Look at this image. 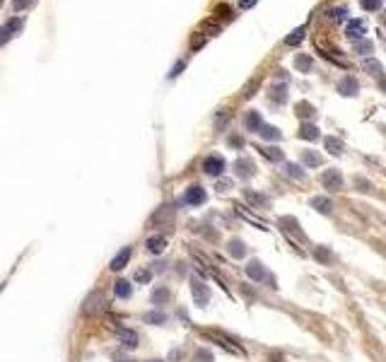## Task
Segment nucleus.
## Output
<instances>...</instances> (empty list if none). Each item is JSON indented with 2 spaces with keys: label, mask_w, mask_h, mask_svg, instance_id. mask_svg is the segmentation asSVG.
Segmentation results:
<instances>
[{
  "label": "nucleus",
  "mask_w": 386,
  "mask_h": 362,
  "mask_svg": "<svg viewBox=\"0 0 386 362\" xmlns=\"http://www.w3.org/2000/svg\"><path fill=\"white\" fill-rule=\"evenodd\" d=\"M225 169H227V162H225V157H220V155H208V157L203 159V172L210 174V176H222Z\"/></svg>",
  "instance_id": "obj_1"
},
{
  "label": "nucleus",
  "mask_w": 386,
  "mask_h": 362,
  "mask_svg": "<svg viewBox=\"0 0 386 362\" xmlns=\"http://www.w3.org/2000/svg\"><path fill=\"white\" fill-rule=\"evenodd\" d=\"M208 201V193H205V189L200 186V184H193L186 189V193H184V203L186 206H191V208H198V206H203Z\"/></svg>",
  "instance_id": "obj_2"
},
{
  "label": "nucleus",
  "mask_w": 386,
  "mask_h": 362,
  "mask_svg": "<svg viewBox=\"0 0 386 362\" xmlns=\"http://www.w3.org/2000/svg\"><path fill=\"white\" fill-rule=\"evenodd\" d=\"M321 186L328 191H343L345 181H343V174L338 169H326L321 174Z\"/></svg>",
  "instance_id": "obj_3"
},
{
  "label": "nucleus",
  "mask_w": 386,
  "mask_h": 362,
  "mask_svg": "<svg viewBox=\"0 0 386 362\" xmlns=\"http://www.w3.org/2000/svg\"><path fill=\"white\" fill-rule=\"evenodd\" d=\"M191 292H193V302H195L198 307H208V302H210V288H208L203 280L193 278V280H191Z\"/></svg>",
  "instance_id": "obj_4"
},
{
  "label": "nucleus",
  "mask_w": 386,
  "mask_h": 362,
  "mask_svg": "<svg viewBox=\"0 0 386 362\" xmlns=\"http://www.w3.org/2000/svg\"><path fill=\"white\" fill-rule=\"evenodd\" d=\"M234 174H237V179H251L254 174H256V167H254V162L249 159V157H239L237 162H234Z\"/></svg>",
  "instance_id": "obj_5"
},
{
  "label": "nucleus",
  "mask_w": 386,
  "mask_h": 362,
  "mask_svg": "<svg viewBox=\"0 0 386 362\" xmlns=\"http://www.w3.org/2000/svg\"><path fill=\"white\" fill-rule=\"evenodd\" d=\"M246 276H249L254 283H263L265 278H270L268 271H265V266H263L258 259H251V261L246 263Z\"/></svg>",
  "instance_id": "obj_6"
},
{
  "label": "nucleus",
  "mask_w": 386,
  "mask_h": 362,
  "mask_svg": "<svg viewBox=\"0 0 386 362\" xmlns=\"http://www.w3.org/2000/svg\"><path fill=\"white\" fill-rule=\"evenodd\" d=\"M365 34H367V22L365 19L348 22V39L350 41H360V39H365Z\"/></svg>",
  "instance_id": "obj_7"
},
{
  "label": "nucleus",
  "mask_w": 386,
  "mask_h": 362,
  "mask_svg": "<svg viewBox=\"0 0 386 362\" xmlns=\"http://www.w3.org/2000/svg\"><path fill=\"white\" fill-rule=\"evenodd\" d=\"M357 89H360V85H357V80H355L352 75H345V77L338 80V92H340L343 97H355Z\"/></svg>",
  "instance_id": "obj_8"
},
{
  "label": "nucleus",
  "mask_w": 386,
  "mask_h": 362,
  "mask_svg": "<svg viewBox=\"0 0 386 362\" xmlns=\"http://www.w3.org/2000/svg\"><path fill=\"white\" fill-rule=\"evenodd\" d=\"M299 138H302V140H309V143H316V140L321 138L319 126H316V123H309V121H302V126H299Z\"/></svg>",
  "instance_id": "obj_9"
},
{
  "label": "nucleus",
  "mask_w": 386,
  "mask_h": 362,
  "mask_svg": "<svg viewBox=\"0 0 386 362\" xmlns=\"http://www.w3.org/2000/svg\"><path fill=\"white\" fill-rule=\"evenodd\" d=\"M145 246H147L150 254H162V251L167 249V237H164V234H152V237L145 241Z\"/></svg>",
  "instance_id": "obj_10"
},
{
  "label": "nucleus",
  "mask_w": 386,
  "mask_h": 362,
  "mask_svg": "<svg viewBox=\"0 0 386 362\" xmlns=\"http://www.w3.org/2000/svg\"><path fill=\"white\" fill-rule=\"evenodd\" d=\"M312 259H314L316 263H321V266H328V263L333 261V251H331L328 246H321V244H319V246L312 249Z\"/></svg>",
  "instance_id": "obj_11"
},
{
  "label": "nucleus",
  "mask_w": 386,
  "mask_h": 362,
  "mask_svg": "<svg viewBox=\"0 0 386 362\" xmlns=\"http://www.w3.org/2000/svg\"><path fill=\"white\" fill-rule=\"evenodd\" d=\"M116 333H119V341H121L126 348H135V345H138V333H135L133 328L119 326V328H116Z\"/></svg>",
  "instance_id": "obj_12"
},
{
  "label": "nucleus",
  "mask_w": 386,
  "mask_h": 362,
  "mask_svg": "<svg viewBox=\"0 0 386 362\" xmlns=\"http://www.w3.org/2000/svg\"><path fill=\"white\" fill-rule=\"evenodd\" d=\"M130 254H133V251H130V246L121 249V251L111 259V266H109V268H111V271H121V268H126V263L130 261Z\"/></svg>",
  "instance_id": "obj_13"
},
{
  "label": "nucleus",
  "mask_w": 386,
  "mask_h": 362,
  "mask_svg": "<svg viewBox=\"0 0 386 362\" xmlns=\"http://www.w3.org/2000/svg\"><path fill=\"white\" fill-rule=\"evenodd\" d=\"M362 68L369 72V75H374L379 82L384 80V68H382V63H379L377 58H365V61H362Z\"/></svg>",
  "instance_id": "obj_14"
},
{
  "label": "nucleus",
  "mask_w": 386,
  "mask_h": 362,
  "mask_svg": "<svg viewBox=\"0 0 386 362\" xmlns=\"http://www.w3.org/2000/svg\"><path fill=\"white\" fill-rule=\"evenodd\" d=\"M244 126H246V131L258 133V131H261V126H263L261 114H258V111H246V116H244Z\"/></svg>",
  "instance_id": "obj_15"
},
{
  "label": "nucleus",
  "mask_w": 386,
  "mask_h": 362,
  "mask_svg": "<svg viewBox=\"0 0 386 362\" xmlns=\"http://www.w3.org/2000/svg\"><path fill=\"white\" fill-rule=\"evenodd\" d=\"M244 198L254 206V208H268L270 206V198L265 193H254V191H244Z\"/></svg>",
  "instance_id": "obj_16"
},
{
  "label": "nucleus",
  "mask_w": 386,
  "mask_h": 362,
  "mask_svg": "<svg viewBox=\"0 0 386 362\" xmlns=\"http://www.w3.org/2000/svg\"><path fill=\"white\" fill-rule=\"evenodd\" d=\"M309 203H312V208L319 210L321 215H328V213L333 210V203H331V198H326V196H314Z\"/></svg>",
  "instance_id": "obj_17"
},
{
  "label": "nucleus",
  "mask_w": 386,
  "mask_h": 362,
  "mask_svg": "<svg viewBox=\"0 0 386 362\" xmlns=\"http://www.w3.org/2000/svg\"><path fill=\"white\" fill-rule=\"evenodd\" d=\"M282 172H285L287 176L297 179V181H304V179H307V172H304L299 164H295V162H285V164H282Z\"/></svg>",
  "instance_id": "obj_18"
},
{
  "label": "nucleus",
  "mask_w": 386,
  "mask_h": 362,
  "mask_svg": "<svg viewBox=\"0 0 386 362\" xmlns=\"http://www.w3.org/2000/svg\"><path fill=\"white\" fill-rule=\"evenodd\" d=\"M280 224H282V229H285V232H295L302 241H307V237H304V232L299 229V222H297L295 217H280Z\"/></svg>",
  "instance_id": "obj_19"
},
{
  "label": "nucleus",
  "mask_w": 386,
  "mask_h": 362,
  "mask_svg": "<svg viewBox=\"0 0 386 362\" xmlns=\"http://www.w3.org/2000/svg\"><path fill=\"white\" fill-rule=\"evenodd\" d=\"M258 152L268 159V162H282V150L280 147H273V145H265V147H258Z\"/></svg>",
  "instance_id": "obj_20"
},
{
  "label": "nucleus",
  "mask_w": 386,
  "mask_h": 362,
  "mask_svg": "<svg viewBox=\"0 0 386 362\" xmlns=\"http://www.w3.org/2000/svg\"><path fill=\"white\" fill-rule=\"evenodd\" d=\"M102 304H104V297H102L99 292H94V294H89V297H87V302H85L82 311H85V314H92L94 309H102Z\"/></svg>",
  "instance_id": "obj_21"
},
{
  "label": "nucleus",
  "mask_w": 386,
  "mask_h": 362,
  "mask_svg": "<svg viewBox=\"0 0 386 362\" xmlns=\"http://www.w3.org/2000/svg\"><path fill=\"white\" fill-rule=\"evenodd\" d=\"M326 17H328L333 24H340V22L348 17V7H345V5H335V7H331V10L326 12Z\"/></svg>",
  "instance_id": "obj_22"
},
{
  "label": "nucleus",
  "mask_w": 386,
  "mask_h": 362,
  "mask_svg": "<svg viewBox=\"0 0 386 362\" xmlns=\"http://www.w3.org/2000/svg\"><path fill=\"white\" fill-rule=\"evenodd\" d=\"M258 136L263 138V140H270V143H275V140H280L282 138V133H280V128H275V126H261V131H258Z\"/></svg>",
  "instance_id": "obj_23"
},
{
  "label": "nucleus",
  "mask_w": 386,
  "mask_h": 362,
  "mask_svg": "<svg viewBox=\"0 0 386 362\" xmlns=\"http://www.w3.org/2000/svg\"><path fill=\"white\" fill-rule=\"evenodd\" d=\"M295 114L299 116V119H314V114H316V109L309 104V102H299V104H295Z\"/></svg>",
  "instance_id": "obj_24"
},
{
  "label": "nucleus",
  "mask_w": 386,
  "mask_h": 362,
  "mask_svg": "<svg viewBox=\"0 0 386 362\" xmlns=\"http://www.w3.org/2000/svg\"><path fill=\"white\" fill-rule=\"evenodd\" d=\"M321 53L328 58V61H333L335 66H340V68H345V66H348V58H345V56H340V51H338V49H321Z\"/></svg>",
  "instance_id": "obj_25"
},
{
  "label": "nucleus",
  "mask_w": 386,
  "mask_h": 362,
  "mask_svg": "<svg viewBox=\"0 0 386 362\" xmlns=\"http://www.w3.org/2000/svg\"><path fill=\"white\" fill-rule=\"evenodd\" d=\"M302 162H304L307 167H321L323 157L319 152H314V150H302Z\"/></svg>",
  "instance_id": "obj_26"
},
{
  "label": "nucleus",
  "mask_w": 386,
  "mask_h": 362,
  "mask_svg": "<svg viewBox=\"0 0 386 362\" xmlns=\"http://www.w3.org/2000/svg\"><path fill=\"white\" fill-rule=\"evenodd\" d=\"M352 51L360 53V56H369L374 51V44L369 39H360V41H352Z\"/></svg>",
  "instance_id": "obj_27"
},
{
  "label": "nucleus",
  "mask_w": 386,
  "mask_h": 362,
  "mask_svg": "<svg viewBox=\"0 0 386 362\" xmlns=\"http://www.w3.org/2000/svg\"><path fill=\"white\" fill-rule=\"evenodd\" d=\"M295 68L299 72H312L314 68V61H312V56H307V53H299L297 58H295Z\"/></svg>",
  "instance_id": "obj_28"
},
{
  "label": "nucleus",
  "mask_w": 386,
  "mask_h": 362,
  "mask_svg": "<svg viewBox=\"0 0 386 362\" xmlns=\"http://www.w3.org/2000/svg\"><path fill=\"white\" fill-rule=\"evenodd\" d=\"M114 294L121 297V299H128L130 294H133V288H130L128 280H116L114 283Z\"/></svg>",
  "instance_id": "obj_29"
},
{
  "label": "nucleus",
  "mask_w": 386,
  "mask_h": 362,
  "mask_svg": "<svg viewBox=\"0 0 386 362\" xmlns=\"http://www.w3.org/2000/svg\"><path fill=\"white\" fill-rule=\"evenodd\" d=\"M169 299H172L169 288H164V285H162V288H155V292H152V302H155L157 307H159V304H167Z\"/></svg>",
  "instance_id": "obj_30"
},
{
  "label": "nucleus",
  "mask_w": 386,
  "mask_h": 362,
  "mask_svg": "<svg viewBox=\"0 0 386 362\" xmlns=\"http://www.w3.org/2000/svg\"><path fill=\"white\" fill-rule=\"evenodd\" d=\"M304 32H307V27H304V24H302V27H297V29H292V32L287 34L285 44H287V46H297V44L304 39Z\"/></svg>",
  "instance_id": "obj_31"
},
{
  "label": "nucleus",
  "mask_w": 386,
  "mask_h": 362,
  "mask_svg": "<svg viewBox=\"0 0 386 362\" xmlns=\"http://www.w3.org/2000/svg\"><path fill=\"white\" fill-rule=\"evenodd\" d=\"M270 102H275V104H285V102H287V87H285V85H278V87H273Z\"/></svg>",
  "instance_id": "obj_32"
},
{
  "label": "nucleus",
  "mask_w": 386,
  "mask_h": 362,
  "mask_svg": "<svg viewBox=\"0 0 386 362\" xmlns=\"http://www.w3.org/2000/svg\"><path fill=\"white\" fill-rule=\"evenodd\" d=\"M142 321H145V324H164V321H167V314L159 311V309H155V311H147V314L142 316Z\"/></svg>",
  "instance_id": "obj_33"
},
{
  "label": "nucleus",
  "mask_w": 386,
  "mask_h": 362,
  "mask_svg": "<svg viewBox=\"0 0 386 362\" xmlns=\"http://www.w3.org/2000/svg\"><path fill=\"white\" fill-rule=\"evenodd\" d=\"M229 254H232L234 259H242V256L246 254L244 241H242V239H232V241H229Z\"/></svg>",
  "instance_id": "obj_34"
},
{
  "label": "nucleus",
  "mask_w": 386,
  "mask_h": 362,
  "mask_svg": "<svg viewBox=\"0 0 386 362\" xmlns=\"http://www.w3.org/2000/svg\"><path fill=\"white\" fill-rule=\"evenodd\" d=\"M326 150L331 155H340L343 152V140L340 138H326Z\"/></svg>",
  "instance_id": "obj_35"
},
{
  "label": "nucleus",
  "mask_w": 386,
  "mask_h": 362,
  "mask_svg": "<svg viewBox=\"0 0 386 362\" xmlns=\"http://www.w3.org/2000/svg\"><path fill=\"white\" fill-rule=\"evenodd\" d=\"M200 32H208V34L212 36V34H220V32H222V24H217L215 19H208V22L200 24Z\"/></svg>",
  "instance_id": "obj_36"
},
{
  "label": "nucleus",
  "mask_w": 386,
  "mask_h": 362,
  "mask_svg": "<svg viewBox=\"0 0 386 362\" xmlns=\"http://www.w3.org/2000/svg\"><path fill=\"white\" fill-rule=\"evenodd\" d=\"M212 353L210 350H205V348H200V350H195V355H193V362H212Z\"/></svg>",
  "instance_id": "obj_37"
},
{
  "label": "nucleus",
  "mask_w": 386,
  "mask_h": 362,
  "mask_svg": "<svg viewBox=\"0 0 386 362\" xmlns=\"http://www.w3.org/2000/svg\"><path fill=\"white\" fill-rule=\"evenodd\" d=\"M150 278H152V271H150V268H140V271L135 273V283H140V285L150 283Z\"/></svg>",
  "instance_id": "obj_38"
},
{
  "label": "nucleus",
  "mask_w": 386,
  "mask_h": 362,
  "mask_svg": "<svg viewBox=\"0 0 386 362\" xmlns=\"http://www.w3.org/2000/svg\"><path fill=\"white\" fill-rule=\"evenodd\" d=\"M227 121H229V111H227V109H220V111H217V116H215L217 128H225V126H227Z\"/></svg>",
  "instance_id": "obj_39"
},
{
  "label": "nucleus",
  "mask_w": 386,
  "mask_h": 362,
  "mask_svg": "<svg viewBox=\"0 0 386 362\" xmlns=\"http://www.w3.org/2000/svg\"><path fill=\"white\" fill-rule=\"evenodd\" d=\"M360 5H362V10H367V12H377V10L382 7V0H360Z\"/></svg>",
  "instance_id": "obj_40"
},
{
  "label": "nucleus",
  "mask_w": 386,
  "mask_h": 362,
  "mask_svg": "<svg viewBox=\"0 0 386 362\" xmlns=\"http://www.w3.org/2000/svg\"><path fill=\"white\" fill-rule=\"evenodd\" d=\"M258 0H239V10H249V7H254Z\"/></svg>",
  "instance_id": "obj_41"
},
{
  "label": "nucleus",
  "mask_w": 386,
  "mask_h": 362,
  "mask_svg": "<svg viewBox=\"0 0 386 362\" xmlns=\"http://www.w3.org/2000/svg\"><path fill=\"white\" fill-rule=\"evenodd\" d=\"M12 2H15V7H17V10H22V7H27L32 0H12Z\"/></svg>",
  "instance_id": "obj_42"
},
{
  "label": "nucleus",
  "mask_w": 386,
  "mask_h": 362,
  "mask_svg": "<svg viewBox=\"0 0 386 362\" xmlns=\"http://www.w3.org/2000/svg\"><path fill=\"white\" fill-rule=\"evenodd\" d=\"M229 145H232V147H242L244 140H242V138H229Z\"/></svg>",
  "instance_id": "obj_43"
},
{
  "label": "nucleus",
  "mask_w": 386,
  "mask_h": 362,
  "mask_svg": "<svg viewBox=\"0 0 386 362\" xmlns=\"http://www.w3.org/2000/svg\"><path fill=\"white\" fill-rule=\"evenodd\" d=\"M147 362H162V360H147Z\"/></svg>",
  "instance_id": "obj_44"
},
{
  "label": "nucleus",
  "mask_w": 386,
  "mask_h": 362,
  "mask_svg": "<svg viewBox=\"0 0 386 362\" xmlns=\"http://www.w3.org/2000/svg\"><path fill=\"white\" fill-rule=\"evenodd\" d=\"M126 362H135V360H126Z\"/></svg>",
  "instance_id": "obj_45"
},
{
  "label": "nucleus",
  "mask_w": 386,
  "mask_h": 362,
  "mask_svg": "<svg viewBox=\"0 0 386 362\" xmlns=\"http://www.w3.org/2000/svg\"><path fill=\"white\" fill-rule=\"evenodd\" d=\"M0 5H2V0H0Z\"/></svg>",
  "instance_id": "obj_46"
}]
</instances>
